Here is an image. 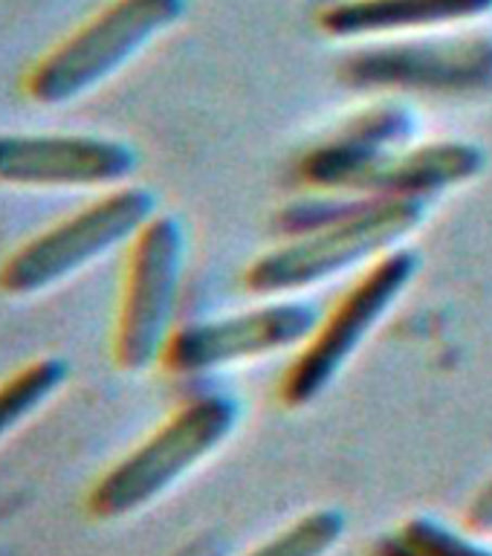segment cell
I'll list each match as a JSON object with an SVG mask.
<instances>
[{"label": "cell", "instance_id": "6da1fadb", "mask_svg": "<svg viewBox=\"0 0 492 556\" xmlns=\"http://www.w3.org/2000/svg\"><path fill=\"white\" fill-rule=\"evenodd\" d=\"M424 220L426 200L354 198L287 232L285 243L252 261L243 285L261 299L307 293L400 250Z\"/></svg>", "mask_w": 492, "mask_h": 556}, {"label": "cell", "instance_id": "7a4b0ae2", "mask_svg": "<svg viewBox=\"0 0 492 556\" xmlns=\"http://www.w3.org/2000/svg\"><path fill=\"white\" fill-rule=\"evenodd\" d=\"M238 420L241 406L229 394L186 400L96 478L87 490L85 513L96 521H119L142 513L212 458L238 429Z\"/></svg>", "mask_w": 492, "mask_h": 556}, {"label": "cell", "instance_id": "3957f363", "mask_svg": "<svg viewBox=\"0 0 492 556\" xmlns=\"http://www.w3.org/2000/svg\"><path fill=\"white\" fill-rule=\"evenodd\" d=\"M186 7L189 0H108L26 67L21 90L41 108L78 102L139 59Z\"/></svg>", "mask_w": 492, "mask_h": 556}, {"label": "cell", "instance_id": "277c9868", "mask_svg": "<svg viewBox=\"0 0 492 556\" xmlns=\"http://www.w3.org/2000/svg\"><path fill=\"white\" fill-rule=\"evenodd\" d=\"M156 215L154 191L119 186L102 191L87 206L61 217L0 261V293L26 299L64 285L111 252L125 250Z\"/></svg>", "mask_w": 492, "mask_h": 556}, {"label": "cell", "instance_id": "5b68a950", "mask_svg": "<svg viewBox=\"0 0 492 556\" xmlns=\"http://www.w3.org/2000/svg\"><path fill=\"white\" fill-rule=\"evenodd\" d=\"M487 168L484 151L472 142L441 139L424 146L351 148L330 139L302 160V180L313 189L351 198L426 200L467 186Z\"/></svg>", "mask_w": 492, "mask_h": 556}, {"label": "cell", "instance_id": "8992f818", "mask_svg": "<svg viewBox=\"0 0 492 556\" xmlns=\"http://www.w3.org/2000/svg\"><path fill=\"white\" fill-rule=\"evenodd\" d=\"M189 238L174 215L156 212L125 247L119 304L113 321V363L139 374L163 363L177 330Z\"/></svg>", "mask_w": 492, "mask_h": 556}, {"label": "cell", "instance_id": "52a82bcc", "mask_svg": "<svg viewBox=\"0 0 492 556\" xmlns=\"http://www.w3.org/2000/svg\"><path fill=\"white\" fill-rule=\"evenodd\" d=\"M417 269L420 258L400 247L356 276L354 285L339 295V302L325 316H319L311 337L295 351L281 382V400L287 406H311L333 386L365 345V339L380 328L382 319L412 287Z\"/></svg>", "mask_w": 492, "mask_h": 556}, {"label": "cell", "instance_id": "ba28073f", "mask_svg": "<svg viewBox=\"0 0 492 556\" xmlns=\"http://www.w3.org/2000/svg\"><path fill=\"white\" fill-rule=\"evenodd\" d=\"M319 321V311L295 295L264 299L250 311L177 325L165 345L163 363L180 377H203L299 351Z\"/></svg>", "mask_w": 492, "mask_h": 556}, {"label": "cell", "instance_id": "9c48e42d", "mask_svg": "<svg viewBox=\"0 0 492 556\" xmlns=\"http://www.w3.org/2000/svg\"><path fill=\"white\" fill-rule=\"evenodd\" d=\"M139 168L137 148L102 134H0V189H119Z\"/></svg>", "mask_w": 492, "mask_h": 556}, {"label": "cell", "instance_id": "30bf717a", "mask_svg": "<svg viewBox=\"0 0 492 556\" xmlns=\"http://www.w3.org/2000/svg\"><path fill=\"white\" fill-rule=\"evenodd\" d=\"M345 78L374 90L478 93L492 87V38L374 41L345 61Z\"/></svg>", "mask_w": 492, "mask_h": 556}, {"label": "cell", "instance_id": "8fae6325", "mask_svg": "<svg viewBox=\"0 0 492 556\" xmlns=\"http://www.w3.org/2000/svg\"><path fill=\"white\" fill-rule=\"evenodd\" d=\"M492 0H339L321 9L319 29L337 41H400L476 24Z\"/></svg>", "mask_w": 492, "mask_h": 556}, {"label": "cell", "instance_id": "7c38bea8", "mask_svg": "<svg viewBox=\"0 0 492 556\" xmlns=\"http://www.w3.org/2000/svg\"><path fill=\"white\" fill-rule=\"evenodd\" d=\"M67 359L52 354L29 359L15 374H9L0 382V441L15 432L17 426H24L35 412H41L67 382Z\"/></svg>", "mask_w": 492, "mask_h": 556}, {"label": "cell", "instance_id": "4fadbf2b", "mask_svg": "<svg viewBox=\"0 0 492 556\" xmlns=\"http://www.w3.org/2000/svg\"><path fill=\"white\" fill-rule=\"evenodd\" d=\"M374 556H492V547L446 528L438 519L415 516L380 539Z\"/></svg>", "mask_w": 492, "mask_h": 556}, {"label": "cell", "instance_id": "5bb4252c", "mask_svg": "<svg viewBox=\"0 0 492 556\" xmlns=\"http://www.w3.org/2000/svg\"><path fill=\"white\" fill-rule=\"evenodd\" d=\"M348 519L333 507H319L290 521L264 545L252 547L243 556H330L345 536Z\"/></svg>", "mask_w": 492, "mask_h": 556}, {"label": "cell", "instance_id": "9a60e30c", "mask_svg": "<svg viewBox=\"0 0 492 556\" xmlns=\"http://www.w3.org/2000/svg\"><path fill=\"white\" fill-rule=\"evenodd\" d=\"M472 528L478 530H490L492 528V484H487V490L478 495V502L472 504Z\"/></svg>", "mask_w": 492, "mask_h": 556}]
</instances>
